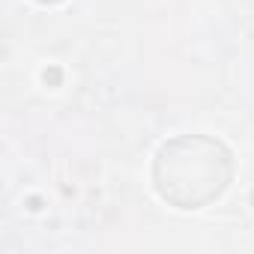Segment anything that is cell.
<instances>
[{"label":"cell","instance_id":"cell-1","mask_svg":"<svg viewBox=\"0 0 254 254\" xmlns=\"http://www.w3.org/2000/svg\"><path fill=\"white\" fill-rule=\"evenodd\" d=\"M236 162L224 141L212 135H177L165 141L153 159L156 194L183 212L215 203L233 183Z\"/></svg>","mask_w":254,"mask_h":254},{"label":"cell","instance_id":"cell-2","mask_svg":"<svg viewBox=\"0 0 254 254\" xmlns=\"http://www.w3.org/2000/svg\"><path fill=\"white\" fill-rule=\"evenodd\" d=\"M36 3H42V6H57V3H63V0H36Z\"/></svg>","mask_w":254,"mask_h":254}]
</instances>
